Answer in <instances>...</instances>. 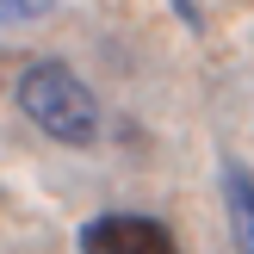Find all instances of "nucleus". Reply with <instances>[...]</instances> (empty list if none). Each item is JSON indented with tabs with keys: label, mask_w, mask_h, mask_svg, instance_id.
Returning <instances> with one entry per match:
<instances>
[{
	"label": "nucleus",
	"mask_w": 254,
	"mask_h": 254,
	"mask_svg": "<svg viewBox=\"0 0 254 254\" xmlns=\"http://www.w3.org/2000/svg\"><path fill=\"white\" fill-rule=\"evenodd\" d=\"M19 112L50 143H68V149H93L99 143V99L62 62H31L19 74Z\"/></svg>",
	"instance_id": "f257e3e1"
},
{
	"label": "nucleus",
	"mask_w": 254,
	"mask_h": 254,
	"mask_svg": "<svg viewBox=\"0 0 254 254\" xmlns=\"http://www.w3.org/2000/svg\"><path fill=\"white\" fill-rule=\"evenodd\" d=\"M81 254H180L168 223L136 217V211H106L81 230Z\"/></svg>",
	"instance_id": "f03ea898"
},
{
	"label": "nucleus",
	"mask_w": 254,
	"mask_h": 254,
	"mask_svg": "<svg viewBox=\"0 0 254 254\" xmlns=\"http://www.w3.org/2000/svg\"><path fill=\"white\" fill-rule=\"evenodd\" d=\"M223 211H230L236 254H254V174L242 161H223Z\"/></svg>",
	"instance_id": "7ed1b4c3"
},
{
	"label": "nucleus",
	"mask_w": 254,
	"mask_h": 254,
	"mask_svg": "<svg viewBox=\"0 0 254 254\" xmlns=\"http://www.w3.org/2000/svg\"><path fill=\"white\" fill-rule=\"evenodd\" d=\"M50 12H56V0H0V25H31Z\"/></svg>",
	"instance_id": "20e7f679"
}]
</instances>
